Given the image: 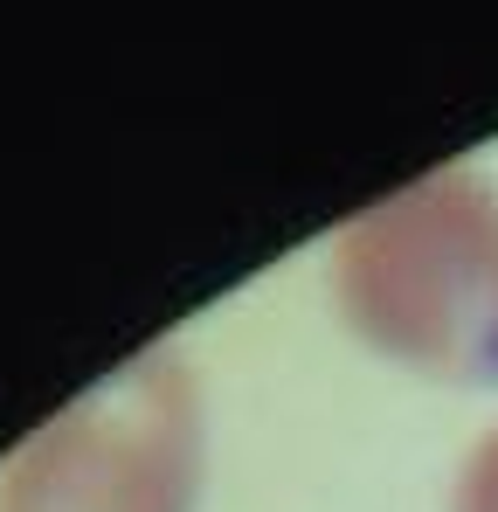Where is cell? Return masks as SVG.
Here are the masks:
<instances>
[{
  "instance_id": "cell-2",
  "label": "cell",
  "mask_w": 498,
  "mask_h": 512,
  "mask_svg": "<svg viewBox=\"0 0 498 512\" xmlns=\"http://www.w3.org/2000/svg\"><path fill=\"white\" fill-rule=\"evenodd\" d=\"M201 478L194 381L153 353L90 388L14 464L0 512H187Z\"/></svg>"
},
{
  "instance_id": "cell-1",
  "label": "cell",
  "mask_w": 498,
  "mask_h": 512,
  "mask_svg": "<svg viewBox=\"0 0 498 512\" xmlns=\"http://www.w3.org/2000/svg\"><path fill=\"white\" fill-rule=\"evenodd\" d=\"M332 298L374 353L498 388V187L436 173L374 201L332 250Z\"/></svg>"
},
{
  "instance_id": "cell-3",
  "label": "cell",
  "mask_w": 498,
  "mask_h": 512,
  "mask_svg": "<svg viewBox=\"0 0 498 512\" xmlns=\"http://www.w3.org/2000/svg\"><path fill=\"white\" fill-rule=\"evenodd\" d=\"M457 512H498V429L471 450V464L457 478Z\"/></svg>"
}]
</instances>
